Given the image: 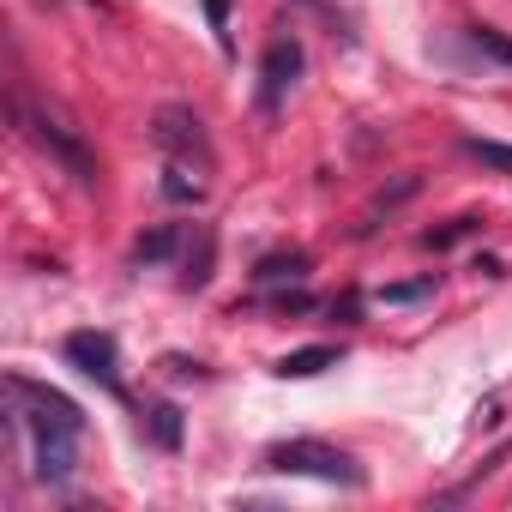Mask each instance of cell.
<instances>
[{
  "instance_id": "cell-2",
  "label": "cell",
  "mask_w": 512,
  "mask_h": 512,
  "mask_svg": "<svg viewBox=\"0 0 512 512\" xmlns=\"http://www.w3.org/2000/svg\"><path fill=\"white\" fill-rule=\"evenodd\" d=\"M7 392H13V422L19 428H85V410L67 398V392H55V386H43V380H25V374H13L7 380Z\"/></svg>"
},
{
  "instance_id": "cell-9",
  "label": "cell",
  "mask_w": 512,
  "mask_h": 512,
  "mask_svg": "<svg viewBox=\"0 0 512 512\" xmlns=\"http://www.w3.org/2000/svg\"><path fill=\"white\" fill-rule=\"evenodd\" d=\"M175 247H181V229H175V223H163V229L139 235V247H133V260H139V266H157V260H169Z\"/></svg>"
},
{
  "instance_id": "cell-8",
  "label": "cell",
  "mask_w": 512,
  "mask_h": 512,
  "mask_svg": "<svg viewBox=\"0 0 512 512\" xmlns=\"http://www.w3.org/2000/svg\"><path fill=\"white\" fill-rule=\"evenodd\" d=\"M338 362V344H308V350H290L284 362H278V374L284 380H314V374H326Z\"/></svg>"
},
{
  "instance_id": "cell-15",
  "label": "cell",
  "mask_w": 512,
  "mask_h": 512,
  "mask_svg": "<svg viewBox=\"0 0 512 512\" xmlns=\"http://www.w3.org/2000/svg\"><path fill=\"white\" fill-rule=\"evenodd\" d=\"M470 43H476V49H488L494 61H506V67H512V37H506V31H494V25H476V31H470Z\"/></svg>"
},
{
  "instance_id": "cell-11",
  "label": "cell",
  "mask_w": 512,
  "mask_h": 512,
  "mask_svg": "<svg viewBox=\"0 0 512 512\" xmlns=\"http://www.w3.org/2000/svg\"><path fill=\"white\" fill-rule=\"evenodd\" d=\"M151 440H157L163 452L181 446V410H175V404H157V410H151Z\"/></svg>"
},
{
  "instance_id": "cell-16",
  "label": "cell",
  "mask_w": 512,
  "mask_h": 512,
  "mask_svg": "<svg viewBox=\"0 0 512 512\" xmlns=\"http://www.w3.org/2000/svg\"><path fill=\"white\" fill-rule=\"evenodd\" d=\"M163 193H169V199H181V205H199V181H187V169H181V163L163 175Z\"/></svg>"
},
{
  "instance_id": "cell-17",
  "label": "cell",
  "mask_w": 512,
  "mask_h": 512,
  "mask_svg": "<svg viewBox=\"0 0 512 512\" xmlns=\"http://www.w3.org/2000/svg\"><path fill=\"white\" fill-rule=\"evenodd\" d=\"M302 272H308V253H290V260L278 253V260H266V266H260V278H302Z\"/></svg>"
},
{
  "instance_id": "cell-6",
  "label": "cell",
  "mask_w": 512,
  "mask_h": 512,
  "mask_svg": "<svg viewBox=\"0 0 512 512\" xmlns=\"http://www.w3.org/2000/svg\"><path fill=\"white\" fill-rule=\"evenodd\" d=\"M31 458H37V482H67L79 464V434L73 428H31Z\"/></svg>"
},
{
  "instance_id": "cell-3",
  "label": "cell",
  "mask_w": 512,
  "mask_h": 512,
  "mask_svg": "<svg viewBox=\"0 0 512 512\" xmlns=\"http://www.w3.org/2000/svg\"><path fill=\"white\" fill-rule=\"evenodd\" d=\"M151 139H157V151H169L175 163H199V169H211L205 121H199L187 103H163V109L151 115Z\"/></svg>"
},
{
  "instance_id": "cell-5",
  "label": "cell",
  "mask_w": 512,
  "mask_h": 512,
  "mask_svg": "<svg viewBox=\"0 0 512 512\" xmlns=\"http://www.w3.org/2000/svg\"><path fill=\"white\" fill-rule=\"evenodd\" d=\"M67 362H73L85 380H97L103 392L121 398V356H115V338H109V332H73V338H67Z\"/></svg>"
},
{
  "instance_id": "cell-1",
  "label": "cell",
  "mask_w": 512,
  "mask_h": 512,
  "mask_svg": "<svg viewBox=\"0 0 512 512\" xmlns=\"http://www.w3.org/2000/svg\"><path fill=\"white\" fill-rule=\"evenodd\" d=\"M266 470L278 476H314V482H332V488H362V464L326 440H284L266 452Z\"/></svg>"
},
{
  "instance_id": "cell-14",
  "label": "cell",
  "mask_w": 512,
  "mask_h": 512,
  "mask_svg": "<svg viewBox=\"0 0 512 512\" xmlns=\"http://www.w3.org/2000/svg\"><path fill=\"white\" fill-rule=\"evenodd\" d=\"M470 229H476V217H452L446 229H428V235H422V247H434V253H440V247H458Z\"/></svg>"
},
{
  "instance_id": "cell-12",
  "label": "cell",
  "mask_w": 512,
  "mask_h": 512,
  "mask_svg": "<svg viewBox=\"0 0 512 512\" xmlns=\"http://www.w3.org/2000/svg\"><path fill=\"white\" fill-rule=\"evenodd\" d=\"M428 296H434V272H428V278H416V284H386V290H380V302H386V308H404V302H428Z\"/></svg>"
},
{
  "instance_id": "cell-7",
  "label": "cell",
  "mask_w": 512,
  "mask_h": 512,
  "mask_svg": "<svg viewBox=\"0 0 512 512\" xmlns=\"http://www.w3.org/2000/svg\"><path fill=\"white\" fill-rule=\"evenodd\" d=\"M296 73H302V43H296V37H278V43L266 49V67H260V79H266V85H260V103L278 109L284 91L296 85Z\"/></svg>"
},
{
  "instance_id": "cell-18",
  "label": "cell",
  "mask_w": 512,
  "mask_h": 512,
  "mask_svg": "<svg viewBox=\"0 0 512 512\" xmlns=\"http://www.w3.org/2000/svg\"><path fill=\"white\" fill-rule=\"evenodd\" d=\"M278 308H284V314H308L314 302H308V296H278Z\"/></svg>"
},
{
  "instance_id": "cell-4",
  "label": "cell",
  "mask_w": 512,
  "mask_h": 512,
  "mask_svg": "<svg viewBox=\"0 0 512 512\" xmlns=\"http://www.w3.org/2000/svg\"><path fill=\"white\" fill-rule=\"evenodd\" d=\"M19 127H25V133L37 139V151H49V157H55L79 187H91V181H97V157H91V151H85V145H79L55 115H43V109H25V103H19Z\"/></svg>"
},
{
  "instance_id": "cell-13",
  "label": "cell",
  "mask_w": 512,
  "mask_h": 512,
  "mask_svg": "<svg viewBox=\"0 0 512 512\" xmlns=\"http://www.w3.org/2000/svg\"><path fill=\"white\" fill-rule=\"evenodd\" d=\"M464 151H470L476 163H488V169H506V175H512V145H500V139H464Z\"/></svg>"
},
{
  "instance_id": "cell-19",
  "label": "cell",
  "mask_w": 512,
  "mask_h": 512,
  "mask_svg": "<svg viewBox=\"0 0 512 512\" xmlns=\"http://www.w3.org/2000/svg\"><path fill=\"white\" fill-rule=\"evenodd\" d=\"M205 13H211V25H223V13H229V0H205Z\"/></svg>"
},
{
  "instance_id": "cell-10",
  "label": "cell",
  "mask_w": 512,
  "mask_h": 512,
  "mask_svg": "<svg viewBox=\"0 0 512 512\" xmlns=\"http://www.w3.org/2000/svg\"><path fill=\"white\" fill-rule=\"evenodd\" d=\"M211 253H217V241H211V229H199V247L187 253V278H181L187 290H205L211 284Z\"/></svg>"
}]
</instances>
